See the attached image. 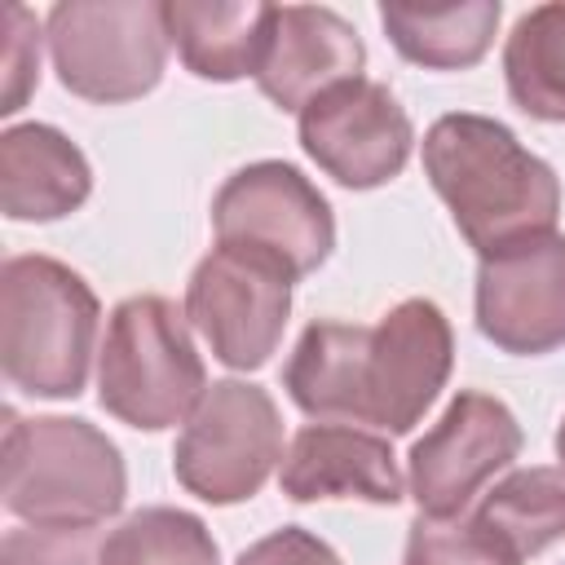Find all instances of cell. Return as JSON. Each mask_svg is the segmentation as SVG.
Wrapping results in <instances>:
<instances>
[{"label": "cell", "instance_id": "8fae6325", "mask_svg": "<svg viewBox=\"0 0 565 565\" xmlns=\"http://www.w3.org/2000/svg\"><path fill=\"white\" fill-rule=\"evenodd\" d=\"M450 366L455 335L446 313L424 296L393 305L371 327L366 344V424L384 433H411L446 388Z\"/></svg>", "mask_w": 565, "mask_h": 565}, {"label": "cell", "instance_id": "7a4b0ae2", "mask_svg": "<svg viewBox=\"0 0 565 565\" xmlns=\"http://www.w3.org/2000/svg\"><path fill=\"white\" fill-rule=\"evenodd\" d=\"M102 305L93 287L53 256L0 265V366L26 397H79L97 349Z\"/></svg>", "mask_w": 565, "mask_h": 565}, {"label": "cell", "instance_id": "7402d4cb", "mask_svg": "<svg viewBox=\"0 0 565 565\" xmlns=\"http://www.w3.org/2000/svg\"><path fill=\"white\" fill-rule=\"evenodd\" d=\"M402 565H521L490 530H481L472 516H415L406 534Z\"/></svg>", "mask_w": 565, "mask_h": 565}, {"label": "cell", "instance_id": "ba28073f", "mask_svg": "<svg viewBox=\"0 0 565 565\" xmlns=\"http://www.w3.org/2000/svg\"><path fill=\"white\" fill-rule=\"evenodd\" d=\"M185 318L230 371H256L274 358L291 318V278L234 247H212L185 282Z\"/></svg>", "mask_w": 565, "mask_h": 565}, {"label": "cell", "instance_id": "4fadbf2b", "mask_svg": "<svg viewBox=\"0 0 565 565\" xmlns=\"http://www.w3.org/2000/svg\"><path fill=\"white\" fill-rule=\"evenodd\" d=\"M366 49L358 31L322 4H274V31L265 62L256 71V88L278 110H305L335 84L362 75Z\"/></svg>", "mask_w": 565, "mask_h": 565}, {"label": "cell", "instance_id": "5bb4252c", "mask_svg": "<svg viewBox=\"0 0 565 565\" xmlns=\"http://www.w3.org/2000/svg\"><path fill=\"white\" fill-rule=\"evenodd\" d=\"M278 486L291 503L358 499V503L393 508L402 499V472L393 446L353 424H305L282 455Z\"/></svg>", "mask_w": 565, "mask_h": 565}, {"label": "cell", "instance_id": "7c38bea8", "mask_svg": "<svg viewBox=\"0 0 565 565\" xmlns=\"http://www.w3.org/2000/svg\"><path fill=\"white\" fill-rule=\"evenodd\" d=\"M477 331L516 358L565 344V238L543 234L477 265Z\"/></svg>", "mask_w": 565, "mask_h": 565}, {"label": "cell", "instance_id": "6da1fadb", "mask_svg": "<svg viewBox=\"0 0 565 565\" xmlns=\"http://www.w3.org/2000/svg\"><path fill=\"white\" fill-rule=\"evenodd\" d=\"M424 172L481 260L556 234L561 181L552 163L490 115H441L424 132Z\"/></svg>", "mask_w": 565, "mask_h": 565}, {"label": "cell", "instance_id": "ac0fdd59", "mask_svg": "<svg viewBox=\"0 0 565 565\" xmlns=\"http://www.w3.org/2000/svg\"><path fill=\"white\" fill-rule=\"evenodd\" d=\"M499 0H463V4H380V26L393 49L428 71H468L477 66L499 31Z\"/></svg>", "mask_w": 565, "mask_h": 565}, {"label": "cell", "instance_id": "484cf974", "mask_svg": "<svg viewBox=\"0 0 565 565\" xmlns=\"http://www.w3.org/2000/svg\"><path fill=\"white\" fill-rule=\"evenodd\" d=\"M556 455H561V468H565V419H561V428H556Z\"/></svg>", "mask_w": 565, "mask_h": 565}, {"label": "cell", "instance_id": "ffe728a7", "mask_svg": "<svg viewBox=\"0 0 565 565\" xmlns=\"http://www.w3.org/2000/svg\"><path fill=\"white\" fill-rule=\"evenodd\" d=\"M508 97L543 124H565V0L516 18L503 44Z\"/></svg>", "mask_w": 565, "mask_h": 565}, {"label": "cell", "instance_id": "d4e9b609", "mask_svg": "<svg viewBox=\"0 0 565 565\" xmlns=\"http://www.w3.org/2000/svg\"><path fill=\"white\" fill-rule=\"evenodd\" d=\"M234 565H344V561L318 534H309L300 525H282V530L256 539Z\"/></svg>", "mask_w": 565, "mask_h": 565}, {"label": "cell", "instance_id": "277c9868", "mask_svg": "<svg viewBox=\"0 0 565 565\" xmlns=\"http://www.w3.org/2000/svg\"><path fill=\"white\" fill-rule=\"evenodd\" d=\"M207 393L203 358L190 340V318L168 296H128L115 305L97 362V402L128 428L163 433Z\"/></svg>", "mask_w": 565, "mask_h": 565}, {"label": "cell", "instance_id": "9c48e42d", "mask_svg": "<svg viewBox=\"0 0 565 565\" xmlns=\"http://www.w3.org/2000/svg\"><path fill=\"white\" fill-rule=\"evenodd\" d=\"M521 455L516 415L477 388L450 397L441 419L411 446V499L424 516H459L494 472Z\"/></svg>", "mask_w": 565, "mask_h": 565}, {"label": "cell", "instance_id": "44dd1931", "mask_svg": "<svg viewBox=\"0 0 565 565\" xmlns=\"http://www.w3.org/2000/svg\"><path fill=\"white\" fill-rule=\"evenodd\" d=\"M102 565H221V547L185 508H137L102 539Z\"/></svg>", "mask_w": 565, "mask_h": 565}, {"label": "cell", "instance_id": "3957f363", "mask_svg": "<svg viewBox=\"0 0 565 565\" xmlns=\"http://www.w3.org/2000/svg\"><path fill=\"white\" fill-rule=\"evenodd\" d=\"M4 508L26 525H102L124 508L119 446L88 419L4 411Z\"/></svg>", "mask_w": 565, "mask_h": 565}, {"label": "cell", "instance_id": "2e32d148", "mask_svg": "<svg viewBox=\"0 0 565 565\" xmlns=\"http://www.w3.org/2000/svg\"><path fill=\"white\" fill-rule=\"evenodd\" d=\"M366 344H371V327L335 322V318L309 322L282 366L287 397L318 424L331 419L366 424V384H362Z\"/></svg>", "mask_w": 565, "mask_h": 565}, {"label": "cell", "instance_id": "d6986e66", "mask_svg": "<svg viewBox=\"0 0 565 565\" xmlns=\"http://www.w3.org/2000/svg\"><path fill=\"white\" fill-rule=\"evenodd\" d=\"M472 521L516 561L565 539V468H521L481 494Z\"/></svg>", "mask_w": 565, "mask_h": 565}, {"label": "cell", "instance_id": "5b68a950", "mask_svg": "<svg viewBox=\"0 0 565 565\" xmlns=\"http://www.w3.org/2000/svg\"><path fill=\"white\" fill-rule=\"evenodd\" d=\"M44 31L62 88L97 106L154 93L172 49L154 0H62L49 9Z\"/></svg>", "mask_w": 565, "mask_h": 565}, {"label": "cell", "instance_id": "cb8c5ba5", "mask_svg": "<svg viewBox=\"0 0 565 565\" xmlns=\"http://www.w3.org/2000/svg\"><path fill=\"white\" fill-rule=\"evenodd\" d=\"M4 93H0V115H18L26 97L40 84V22L22 4H4Z\"/></svg>", "mask_w": 565, "mask_h": 565}, {"label": "cell", "instance_id": "30bf717a", "mask_svg": "<svg viewBox=\"0 0 565 565\" xmlns=\"http://www.w3.org/2000/svg\"><path fill=\"white\" fill-rule=\"evenodd\" d=\"M300 146L305 154L344 190H375L402 177L415 128L402 102L380 79H349L327 88L300 110Z\"/></svg>", "mask_w": 565, "mask_h": 565}, {"label": "cell", "instance_id": "52a82bcc", "mask_svg": "<svg viewBox=\"0 0 565 565\" xmlns=\"http://www.w3.org/2000/svg\"><path fill=\"white\" fill-rule=\"evenodd\" d=\"M212 230L221 247L252 252L278 265L291 282L313 274L335 247L331 203L300 168L282 159H260L230 172L212 199Z\"/></svg>", "mask_w": 565, "mask_h": 565}, {"label": "cell", "instance_id": "8992f818", "mask_svg": "<svg viewBox=\"0 0 565 565\" xmlns=\"http://www.w3.org/2000/svg\"><path fill=\"white\" fill-rule=\"evenodd\" d=\"M282 415L274 397L252 380H216L172 446V472L194 499L230 508L260 494L274 468H282Z\"/></svg>", "mask_w": 565, "mask_h": 565}, {"label": "cell", "instance_id": "e0dca14e", "mask_svg": "<svg viewBox=\"0 0 565 565\" xmlns=\"http://www.w3.org/2000/svg\"><path fill=\"white\" fill-rule=\"evenodd\" d=\"M163 22L190 75L212 84H234L260 71L274 31V4L172 0L163 4Z\"/></svg>", "mask_w": 565, "mask_h": 565}, {"label": "cell", "instance_id": "9a60e30c", "mask_svg": "<svg viewBox=\"0 0 565 565\" xmlns=\"http://www.w3.org/2000/svg\"><path fill=\"white\" fill-rule=\"evenodd\" d=\"M93 194L84 150L53 124H13L0 132V207L9 221H62Z\"/></svg>", "mask_w": 565, "mask_h": 565}, {"label": "cell", "instance_id": "603a6c76", "mask_svg": "<svg viewBox=\"0 0 565 565\" xmlns=\"http://www.w3.org/2000/svg\"><path fill=\"white\" fill-rule=\"evenodd\" d=\"M102 525H18L0 539V565H102Z\"/></svg>", "mask_w": 565, "mask_h": 565}]
</instances>
